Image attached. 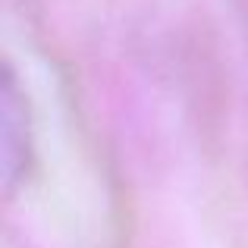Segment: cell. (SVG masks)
<instances>
[{"instance_id":"cell-1","label":"cell","mask_w":248,"mask_h":248,"mask_svg":"<svg viewBox=\"0 0 248 248\" xmlns=\"http://www.w3.org/2000/svg\"><path fill=\"white\" fill-rule=\"evenodd\" d=\"M35 170V126H31L29 94L22 91L13 66L0 76V186L13 198Z\"/></svg>"}]
</instances>
